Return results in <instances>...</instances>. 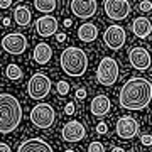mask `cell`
<instances>
[{"mask_svg":"<svg viewBox=\"0 0 152 152\" xmlns=\"http://www.w3.org/2000/svg\"><path fill=\"white\" fill-rule=\"evenodd\" d=\"M36 31H37V34L42 36V37L53 36V34H56V31H58V19L53 17V15L39 17L37 20H36Z\"/></svg>","mask_w":152,"mask_h":152,"instance_id":"14","label":"cell"},{"mask_svg":"<svg viewBox=\"0 0 152 152\" xmlns=\"http://www.w3.org/2000/svg\"><path fill=\"white\" fill-rule=\"evenodd\" d=\"M105 5V14L112 20H124L130 14V4L127 0H107Z\"/></svg>","mask_w":152,"mask_h":152,"instance_id":"8","label":"cell"},{"mask_svg":"<svg viewBox=\"0 0 152 152\" xmlns=\"http://www.w3.org/2000/svg\"><path fill=\"white\" fill-rule=\"evenodd\" d=\"M88 152H105V147L102 142H91L88 145Z\"/></svg>","mask_w":152,"mask_h":152,"instance_id":"24","label":"cell"},{"mask_svg":"<svg viewBox=\"0 0 152 152\" xmlns=\"http://www.w3.org/2000/svg\"><path fill=\"white\" fill-rule=\"evenodd\" d=\"M34 61L37 63V64H48L51 58H53V49L51 46L46 42H39L36 48H34Z\"/></svg>","mask_w":152,"mask_h":152,"instance_id":"18","label":"cell"},{"mask_svg":"<svg viewBox=\"0 0 152 152\" xmlns=\"http://www.w3.org/2000/svg\"><path fill=\"white\" fill-rule=\"evenodd\" d=\"M112 152H125V151H124V149H120V147H113Z\"/></svg>","mask_w":152,"mask_h":152,"instance_id":"35","label":"cell"},{"mask_svg":"<svg viewBox=\"0 0 152 152\" xmlns=\"http://www.w3.org/2000/svg\"><path fill=\"white\" fill-rule=\"evenodd\" d=\"M56 88H58V93H59V95H63V96L69 93V85H68L66 81H58Z\"/></svg>","mask_w":152,"mask_h":152,"instance_id":"23","label":"cell"},{"mask_svg":"<svg viewBox=\"0 0 152 152\" xmlns=\"http://www.w3.org/2000/svg\"><path fill=\"white\" fill-rule=\"evenodd\" d=\"M107 130H108V127H107L105 122H100V124L96 125V132L98 134H107Z\"/></svg>","mask_w":152,"mask_h":152,"instance_id":"26","label":"cell"},{"mask_svg":"<svg viewBox=\"0 0 152 152\" xmlns=\"http://www.w3.org/2000/svg\"><path fill=\"white\" fill-rule=\"evenodd\" d=\"M64 112L68 115H73V113H75V103H73V102H69V103L64 107Z\"/></svg>","mask_w":152,"mask_h":152,"instance_id":"27","label":"cell"},{"mask_svg":"<svg viewBox=\"0 0 152 152\" xmlns=\"http://www.w3.org/2000/svg\"><path fill=\"white\" fill-rule=\"evenodd\" d=\"M0 113H2L0 132L2 134H10V132H14L22 120L20 102L14 95L2 93L0 95Z\"/></svg>","mask_w":152,"mask_h":152,"instance_id":"2","label":"cell"},{"mask_svg":"<svg viewBox=\"0 0 152 152\" xmlns=\"http://www.w3.org/2000/svg\"><path fill=\"white\" fill-rule=\"evenodd\" d=\"M56 5H58V2L56 0H36L34 2V7L37 9L39 12H53L56 9Z\"/></svg>","mask_w":152,"mask_h":152,"instance_id":"21","label":"cell"},{"mask_svg":"<svg viewBox=\"0 0 152 152\" xmlns=\"http://www.w3.org/2000/svg\"><path fill=\"white\" fill-rule=\"evenodd\" d=\"M76 96L80 98V100H83V98L86 96V90H83V88H80V90L76 91Z\"/></svg>","mask_w":152,"mask_h":152,"instance_id":"29","label":"cell"},{"mask_svg":"<svg viewBox=\"0 0 152 152\" xmlns=\"http://www.w3.org/2000/svg\"><path fill=\"white\" fill-rule=\"evenodd\" d=\"M64 152H75V151H73V149H68V151H64Z\"/></svg>","mask_w":152,"mask_h":152,"instance_id":"36","label":"cell"},{"mask_svg":"<svg viewBox=\"0 0 152 152\" xmlns=\"http://www.w3.org/2000/svg\"><path fill=\"white\" fill-rule=\"evenodd\" d=\"M142 144H144V145H151L152 144V135H142Z\"/></svg>","mask_w":152,"mask_h":152,"instance_id":"28","label":"cell"},{"mask_svg":"<svg viewBox=\"0 0 152 152\" xmlns=\"http://www.w3.org/2000/svg\"><path fill=\"white\" fill-rule=\"evenodd\" d=\"M10 5H12L10 0H2V2H0V9H9Z\"/></svg>","mask_w":152,"mask_h":152,"instance_id":"30","label":"cell"},{"mask_svg":"<svg viewBox=\"0 0 152 152\" xmlns=\"http://www.w3.org/2000/svg\"><path fill=\"white\" fill-rule=\"evenodd\" d=\"M132 32L140 39L149 37V34L152 32L151 20L145 19V17H137V19H134V22H132Z\"/></svg>","mask_w":152,"mask_h":152,"instance_id":"17","label":"cell"},{"mask_svg":"<svg viewBox=\"0 0 152 152\" xmlns=\"http://www.w3.org/2000/svg\"><path fill=\"white\" fill-rule=\"evenodd\" d=\"M27 91H29V96L34 98V100L46 98L49 95V91H51V80H49V76L44 75V73L32 75V78L27 83Z\"/></svg>","mask_w":152,"mask_h":152,"instance_id":"6","label":"cell"},{"mask_svg":"<svg viewBox=\"0 0 152 152\" xmlns=\"http://www.w3.org/2000/svg\"><path fill=\"white\" fill-rule=\"evenodd\" d=\"M59 63H61V69L68 76L78 78V76H83L88 69V54L81 48L71 46V48H66L61 53Z\"/></svg>","mask_w":152,"mask_h":152,"instance_id":"3","label":"cell"},{"mask_svg":"<svg viewBox=\"0 0 152 152\" xmlns=\"http://www.w3.org/2000/svg\"><path fill=\"white\" fill-rule=\"evenodd\" d=\"M31 10H29L27 7H24V5H19L14 10V19H15V22L19 24V26H27L29 22H31Z\"/></svg>","mask_w":152,"mask_h":152,"instance_id":"20","label":"cell"},{"mask_svg":"<svg viewBox=\"0 0 152 152\" xmlns=\"http://www.w3.org/2000/svg\"><path fill=\"white\" fill-rule=\"evenodd\" d=\"M2 24H4V26H9V24H10V19H9V17H2Z\"/></svg>","mask_w":152,"mask_h":152,"instance_id":"33","label":"cell"},{"mask_svg":"<svg viewBox=\"0 0 152 152\" xmlns=\"http://www.w3.org/2000/svg\"><path fill=\"white\" fill-rule=\"evenodd\" d=\"M56 41H58V42H64L66 41V34H58V36H56Z\"/></svg>","mask_w":152,"mask_h":152,"instance_id":"32","label":"cell"},{"mask_svg":"<svg viewBox=\"0 0 152 152\" xmlns=\"http://www.w3.org/2000/svg\"><path fill=\"white\" fill-rule=\"evenodd\" d=\"M7 78L12 81H17L22 78V69L17 64H9L7 66Z\"/></svg>","mask_w":152,"mask_h":152,"instance_id":"22","label":"cell"},{"mask_svg":"<svg viewBox=\"0 0 152 152\" xmlns=\"http://www.w3.org/2000/svg\"><path fill=\"white\" fill-rule=\"evenodd\" d=\"M112 108V105H110V100L108 96H105V95H96V96L91 100V105H90V112H91L95 117H103L107 115Z\"/></svg>","mask_w":152,"mask_h":152,"instance_id":"16","label":"cell"},{"mask_svg":"<svg viewBox=\"0 0 152 152\" xmlns=\"http://www.w3.org/2000/svg\"><path fill=\"white\" fill-rule=\"evenodd\" d=\"M139 9H140L142 12H149V10L152 9V2H149V0H145V2H140Z\"/></svg>","mask_w":152,"mask_h":152,"instance_id":"25","label":"cell"},{"mask_svg":"<svg viewBox=\"0 0 152 152\" xmlns=\"http://www.w3.org/2000/svg\"><path fill=\"white\" fill-rule=\"evenodd\" d=\"M103 41L105 44L108 46L110 49H113V51H118L120 48H124L125 41H127V36H125V29L122 26H108L107 31L103 34Z\"/></svg>","mask_w":152,"mask_h":152,"instance_id":"9","label":"cell"},{"mask_svg":"<svg viewBox=\"0 0 152 152\" xmlns=\"http://www.w3.org/2000/svg\"><path fill=\"white\" fill-rule=\"evenodd\" d=\"M63 24H64V27H71V24H73V22H71L69 19H64V22H63Z\"/></svg>","mask_w":152,"mask_h":152,"instance_id":"34","label":"cell"},{"mask_svg":"<svg viewBox=\"0 0 152 152\" xmlns=\"http://www.w3.org/2000/svg\"><path fill=\"white\" fill-rule=\"evenodd\" d=\"M96 80L103 86H112L118 80V64L113 58H103L96 68Z\"/></svg>","mask_w":152,"mask_h":152,"instance_id":"4","label":"cell"},{"mask_svg":"<svg viewBox=\"0 0 152 152\" xmlns=\"http://www.w3.org/2000/svg\"><path fill=\"white\" fill-rule=\"evenodd\" d=\"M61 137L64 142H80L86 137V130L85 125L78 120H69L68 124H64L63 130H61Z\"/></svg>","mask_w":152,"mask_h":152,"instance_id":"11","label":"cell"},{"mask_svg":"<svg viewBox=\"0 0 152 152\" xmlns=\"http://www.w3.org/2000/svg\"><path fill=\"white\" fill-rule=\"evenodd\" d=\"M54 118H56L54 108L49 103H37L31 110V122L37 129H49L54 124Z\"/></svg>","mask_w":152,"mask_h":152,"instance_id":"5","label":"cell"},{"mask_svg":"<svg viewBox=\"0 0 152 152\" xmlns=\"http://www.w3.org/2000/svg\"><path fill=\"white\" fill-rule=\"evenodd\" d=\"M115 132L120 139L124 140H129V139H134V137L139 134V122H137L134 117L130 115H124L117 120V125H115Z\"/></svg>","mask_w":152,"mask_h":152,"instance_id":"7","label":"cell"},{"mask_svg":"<svg viewBox=\"0 0 152 152\" xmlns=\"http://www.w3.org/2000/svg\"><path fill=\"white\" fill-rule=\"evenodd\" d=\"M78 37H80V41H83V42H93V41L98 37L96 26L91 24V22H85V24H81L80 29H78Z\"/></svg>","mask_w":152,"mask_h":152,"instance_id":"19","label":"cell"},{"mask_svg":"<svg viewBox=\"0 0 152 152\" xmlns=\"http://www.w3.org/2000/svg\"><path fill=\"white\" fill-rule=\"evenodd\" d=\"M2 48H4V51H7L9 54H22L24 51H26V48H27V39H26V36H22V34H7L5 37L2 39Z\"/></svg>","mask_w":152,"mask_h":152,"instance_id":"10","label":"cell"},{"mask_svg":"<svg viewBox=\"0 0 152 152\" xmlns=\"http://www.w3.org/2000/svg\"><path fill=\"white\" fill-rule=\"evenodd\" d=\"M17 152H54V151L46 140L34 137V139H27V140L22 142L17 149Z\"/></svg>","mask_w":152,"mask_h":152,"instance_id":"15","label":"cell"},{"mask_svg":"<svg viewBox=\"0 0 152 152\" xmlns=\"http://www.w3.org/2000/svg\"><path fill=\"white\" fill-rule=\"evenodd\" d=\"M152 100V83L145 78H130L120 88L118 102L127 110H142Z\"/></svg>","mask_w":152,"mask_h":152,"instance_id":"1","label":"cell"},{"mask_svg":"<svg viewBox=\"0 0 152 152\" xmlns=\"http://www.w3.org/2000/svg\"><path fill=\"white\" fill-rule=\"evenodd\" d=\"M0 151H2V152H12V151H10V147L7 145L5 142H2V144H0Z\"/></svg>","mask_w":152,"mask_h":152,"instance_id":"31","label":"cell"},{"mask_svg":"<svg viewBox=\"0 0 152 152\" xmlns=\"http://www.w3.org/2000/svg\"><path fill=\"white\" fill-rule=\"evenodd\" d=\"M69 5L76 17H80V19H90V17L95 15L98 4L95 0H86V2H83V0H73Z\"/></svg>","mask_w":152,"mask_h":152,"instance_id":"13","label":"cell"},{"mask_svg":"<svg viewBox=\"0 0 152 152\" xmlns=\"http://www.w3.org/2000/svg\"><path fill=\"white\" fill-rule=\"evenodd\" d=\"M129 61H130V64L139 71H145L151 68V54H149V51L145 48H132L129 51Z\"/></svg>","mask_w":152,"mask_h":152,"instance_id":"12","label":"cell"}]
</instances>
